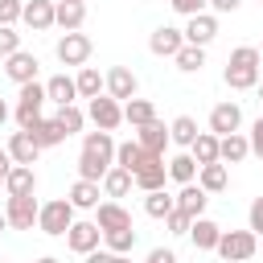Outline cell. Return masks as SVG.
Listing matches in <instances>:
<instances>
[{
  "mask_svg": "<svg viewBox=\"0 0 263 263\" xmlns=\"http://www.w3.org/2000/svg\"><path fill=\"white\" fill-rule=\"evenodd\" d=\"M115 164V140L111 132H86L82 140V152H78V177L82 181H103V173Z\"/></svg>",
  "mask_w": 263,
  "mask_h": 263,
  "instance_id": "obj_1",
  "label": "cell"
},
{
  "mask_svg": "<svg viewBox=\"0 0 263 263\" xmlns=\"http://www.w3.org/2000/svg\"><path fill=\"white\" fill-rule=\"evenodd\" d=\"M259 49L255 45H238L230 58H226V70H222V78H226V86L230 90H251V86H259Z\"/></svg>",
  "mask_w": 263,
  "mask_h": 263,
  "instance_id": "obj_2",
  "label": "cell"
},
{
  "mask_svg": "<svg viewBox=\"0 0 263 263\" xmlns=\"http://www.w3.org/2000/svg\"><path fill=\"white\" fill-rule=\"evenodd\" d=\"M70 222H74V205H70V197H53V201H45V205L37 210V230L49 234V238H66Z\"/></svg>",
  "mask_w": 263,
  "mask_h": 263,
  "instance_id": "obj_3",
  "label": "cell"
},
{
  "mask_svg": "<svg viewBox=\"0 0 263 263\" xmlns=\"http://www.w3.org/2000/svg\"><path fill=\"white\" fill-rule=\"evenodd\" d=\"M255 247H259V234L255 230H222V238H218V255L226 259V263H247L251 255H255Z\"/></svg>",
  "mask_w": 263,
  "mask_h": 263,
  "instance_id": "obj_4",
  "label": "cell"
},
{
  "mask_svg": "<svg viewBox=\"0 0 263 263\" xmlns=\"http://www.w3.org/2000/svg\"><path fill=\"white\" fill-rule=\"evenodd\" d=\"M41 107H45V86L37 78L21 82V95H16V123H21V132H29L41 119Z\"/></svg>",
  "mask_w": 263,
  "mask_h": 263,
  "instance_id": "obj_5",
  "label": "cell"
},
{
  "mask_svg": "<svg viewBox=\"0 0 263 263\" xmlns=\"http://www.w3.org/2000/svg\"><path fill=\"white\" fill-rule=\"evenodd\" d=\"M86 115H90V123H95L99 132H115V127L123 123V103L111 99V95H95V99L86 103Z\"/></svg>",
  "mask_w": 263,
  "mask_h": 263,
  "instance_id": "obj_6",
  "label": "cell"
},
{
  "mask_svg": "<svg viewBox=\"0 0 263 263\" xmlns=\"http://www.w3.org/2000/svg\"><path fill=\"white\" fill-rule=\"evenodd\" d=\"M90 49H95V45H90V37H86V33H78V29H74V33H62V37H58V45H53V53H58V62H62V66H86Z\"/></svg>",
  "mask_w": 263,
  "mask_h": 263,
  "instance_id": "obj_7",
  "label": "cell"
},
{
  "mask_svg": "<svg viewBox=\"0 0 263 263\" xmlns=\"http://www.w3.org/2000/svg\"><path fill=\"white\" fill-rule=\"evenodd\" d=\"M103 90H107L111 99L127 103V99H136V90H140V78H136L127 66H111V70L103 74Z\"/></svg>",
  "mask_w": 263,
  "mask_h": 263,
  "instance_id": "obj_8",
  "label": "cell"
},
{
  "mask_svg": "<svg viewBox=\"0 0 263 263\" xmlns=\"http://www.w3.org/2000/svg\"><path fill=\"white\" fill-rule=\"evenodd\" d=\"M37 197L33 193H25V197H8V205H4V218H8V226L12 230H33L37 226Z\"/></svg>",
  "mask_w": 263,
  "mask_h": 263,
  "instance_id": "obj_9",
  "label": "cell"
},
{
  "mask_svg": "<svg viewBox=\"0 0 263 263\" xmlns=\"http://www.w3.org/2000/svg\"><path fill=\"white\" fill-rule=\"evenodd\" d=\"M99 242H103L99 222H70V230H66V247H70L74 255H90Z\"/></svg>",
  "mask_w": 263,
  "mask_h": 263,
  "instance_id": "obj_10",
  "label": "cell"
},
{
  "mask_svg": "<svg viewBox=\"0 0 263 263\" xmlns=\"http://www.w3.org/2000/svg\"><path fill=\"white\" fill-rule=\"evenodd\" d=\"M164 181H168V168H164V156H148L136 173H132V185L136 189H144V193H152V189H164Z\"/></svg>",
  "mask_w": 263,
  "mask_h": 263,
  "instance_id": "obj_11",
  "label": "cell"
},
{
  "mask_svg": "<svg viewBox=\"0 0 263 263\" xmlns=\"http://www.w3.org/2000/svg\"><path fill=\"white\" fill-rule=\"evenodd\" d=\"M238 127H242V107H238V103L226 99V103H218V107L210 111V132H214V136H230V132H238Z\"/></svg>",
  "mask_w": 263,
  "mask_h": 263,
  "instance_id": "obj_12",
  "label": "cell"
},
{
  "mask_svg": "<svg viewBox=\"0 0 263 263\" xmlns=\"http://www.w3.org/2000/svg\"><path fill=\"white\" fill-rule=\"evenodd\" d=\"M181 33H185L189 45H210V41L218 37V16H214V12H197V16H189V25H185Z\"/></svg>",
  "mask_w": 263,
  "mask_h": 263,
  "instance_id": "obj_13",
  "label": "cell"
},
{
  "mask_svg": "<svg viewBox=\"0 0 263 263\" xmlns=\"http://www.w3.org/2000/svg\"><path fill=\"white\" fill-rule=\"evenodd\" d=\"M181 45H185V33H181L177 25H160V29H152V37H148V49H152L156 58H173Z\"/></svg>",
  "mask_w": 263,
  "mask_h": 263,
  "instance_id": "obj_14",
  "label": "cell"
},
{
  "mask_svg": "<svg viewBox=\"0 0 263 263\" xmlns=\"http://www.w3.org/2000/svg\"><path fill=\"white\" fill-rule=\"evenodd\" d=\"M37 66H41V62H37L29 49H16V53L4 58V74H8L16 86H21V82H33V78H37Z\"/></svg>",
  "mask_w": 263,
  "mask_h": 263,
  "instance_id": "obj_15",
  "label": "cell"
},
{
  "mask_svg": "<svg viewBox=\"0 0 263 263\" xmlns=\"http://www.w3.org/2000/svg\"><path fill=\"white\" fill-rule=\"evenodd\" d=\"M82 21H86V0H53V25L74 33L82 29Z\"/></svg>",
  "mask_w": 263,
  "mask_h": 263,
  "instance_id": "obj_16",
  "label": "cell"
},
{
  "mask_svg": "<svg viewBox=\"0 0 263 263\" xmlns=\"http://www.w3.org/2000/svg\"><path fill=\"white\" fill-rule=\"evenodd\" d=\"M136 140H140V148H144V152H152V156H164L168 127H164L160 119H148V123H140V127H136Z\"/></svg>",
  "mask_w": 263,
  "mask_h": 263,
  "instance_id": "obj_17",
  "label": "cell"
},
{
  "mask_svg": "<svg viewBox=\"0 0 263 263\" xmlns=\"http://www.w3.org/2000/svg\"><path fill=\"white\" fill-rule=\"evenodd\" d=\"M21 21H25L33 33H45V29H53V0H25V8H21Z\"/></svg>",
  "mask_w": 263,
  "mask_h": 263,
  "instance_id": "obj_18",
  "label": "cell"
},
{
  "mask_svg": "<svg viewBox=\"0 0 263 263\" xmlns=\"http://www.w3.org/2000/svg\"><path fill=\"white\" fill-rule=\"evenodd\" d=\"M8 156H12V164H37L41 144H37L29 132H12V136H8Z\"/></svg>",
  "mask_w": 263,
  "mask_h": 263,
  "instance_id": "obj_19",
  "label": "cell"
},
{
  "mask_svg": "<svg viewBox=\"0 0 263 263\" xmlns=\"http://www.w3.org/2000/svg\"><path fill=\"white\" fill-rule=\"evenodd\" d=\"M33 189H37L33 164H12L8 177H4V193H8V197H25V193H33Z\"/></svg>",
  "mask_w": 263,
  "mask_h": 263,
  "instance_id": "obj_20",
  "label": "cell"
},
{
  "mask_svg": "<svg viewBox=\"0 0 263 263\" xmlns=\"http://www.w3.org/2000/svg\"><path fill=\"white\" fill-rule=\"evenodd\" d=\"M189 238H193V247H197V251H214V247H218V238H222V226H218L214 218H205V214H201V218H193V222H189Z\"/></svg>",
  "mask_w": 263,
  "mask_h": 263,
  "instance_id": "obj_21",
  "label": "cell"
},
{
  "mask_svg": "<svg viewBox=\"0 0 263 263\" xmlns=\"http://www.w3.org/2000/svg\"><path fill=\"white\" fill-rule=\"evenodd\" d=\"M247 156H251V144H247L242 132L218 136V160H222V164H238V160H247Z\"/></svg>",
  "mask_w": 263,
  "mask_h": 263,
  "instance_id": "obj_22",
  "label": "cell"
},
{
  "mask_svg": "<svg viewBox=\"0 0 263 263\" xmlns=\"http://www.w3.org/2000/svg\"><path fill=\"white\" fill-rule=\"evenodd\" d=\"M173 201H177V210H181V214H189V218H201V214H205V201H210V193H205L201 185H193V181H189V185H181V193H177Z\"/></svg>",
  "mask_w": 263,
  "mask_h": 263,
  "instance_id": "obj_23",
  "label": "cell"
},
{
  "mask_svg": "<svg viewBox=\"0 0 263 263\" xmlns=\"http://www.w3.org/2000/svg\"><path fill=\"white\" fill-rule=\"evenodd\" d=\"M66 197H70V205H74V210H95V205H99V197H103V185H99V181H82V177H78V181L70 185V193H66Z\"/></svg>",
  "mask_w": 263,
  "mask_h": 263,
  "instance_id": "obj_24",
  "label": "cell"
},
{
  "mask_svg": "<svg viewBox=\"0 0 263 263\" xmlns=\"http://www.w3.org/2000/svg\"><path fill=\"white\" fill-rule=\"evenodd\" d=\"M95 222H99V230H119V226H132V214L119 201H99L95 205Z\"/></svg>",
  "mask_w": 263,
  "mask_h": 263,
  "instance_id": "obj_25",
  "label": "cell"
},
{
  "mask_svg": "<svg viewBox=\"0 0 263 263\" xmlns=\"http://www.w3.org/2000/svg\"><path fill=\"white\" fill-rule=\"evenodd\" d=\"M197 185H201L205 193H222V189L230 185V173H226V164H222V160H214V164H201V168H197Z\"/></svg>",
  "mask_w": 263,
  "mask_h": 263,
  "instance_id": "obj_26",
  "label": "cell"
},
{
  "mask_svg": "<svg viewBox=\"0 0 263 263\" xmlns=\"http://www.w3.org/2000/svg\"><path fill=\"white\" fill-rule=\"evenodd\" d=\"M99 185H103V197H127V193H132V173L119 168V164H111Z\"/></svg>",
  "mask_w": 263,
  "mask_h": 263,
  "instance_id": "obj_27",
  "label": "cell"
},
{
  "mask_svg": "<svg viewBox=\"0 0 263 263\" xmlns=\"http://www.w3.org/2000/svg\"><path fill=\"white\" fill-rule=\"evenodd\" d=\"M45 99H49V103H58V107L74 103V99H78V86H74V78H66V74H53V78L45 82Z\"/></svg>",
  "mask_w": 263,
  "mask_h": 263,
  "instance_id": "obj_28",
  "label": "cell"
},
{
  "mask_svg": "<svg viewBox=\"0 0 263 263\" xmlns=\"http://www.w3.org/2000/svg\"><path fill=\"white\" fill-rule=\"evenodd\" d=\"M29 136H33V140H37V144H41V152H45V148H53V144H62V140H66V132H62V123H58V119H45V115H41V119H37V123H33V127H29Z\"/></svg>",
  "mask_w": 263,
  "mask_h": 263,
  "instance_id": "obj_29",
  "label": "cell"
},
{
  "mask_svg": "<svg viewBox=\"0 0 263 263\" xmlns=\"http://www.w3.org/2000/svg\"><path fill=\"white\" fill-rule=\"evenodd\" d=\"M148 156H152V152H144V148H140V140H123V144H115V164H119V168H127V173H136Z\"/></svg>",
  "mask_w": 263,
  "mask_h": 263,
  "instance_id": "obj_30",
  "label": "cell"
},
{
  "mask_svg": "<svg viewBox=\"0 0 263 263\" xmlns=\"http://www.w3.org/2000/svg\"><path fill=\"white\" fill-rule=\"evenodd\" d=\"M173 62H177L181 74H197V70L205 66V45H189V41H185V45L173 53Z\"/></svg>",
  "mask_w": 263,
  "mask_h": 263,
  "instance_id": "obj_31",
  "label": "cell"
},
{
  "mask_svg": "<svg viewBox=\"0 0 263 263\" xmlns=\"http://www.w3.org/2000/svg\"><path fill=\"white\" fill-rule=\"evenodd\" d=\"M189 156L197 160V168H201V164H214V160H218V136H214V132H197V140L189 144Z\"/></svg>",
  "mask_w": 263,
  "mask_h": 263,
  "instance_id": "obj_32",
  "label": "cell"
},
{
  "mask_svg": "<svg viewBox=\"0 0 263 263\" xmlns=\"http://www.w3.org/2000/svg\"><path fill=\"white\" fill-rule=\"evenodd\" d=\"M193 140H197V119H193V115H177V119L168 123V144L189 148Z\"/></svg>",
  "mask_w": 263,
  "mask_h": 263,
  "instance_id": "obj_33",
  "label": "cell"
},
{
  "mask_svg": "<svg viewBox=\"0 0 263 263\" xmlns=\"http://www.w3.org/2000/svg\"><path fill=\"white\" fill-rule=\"evenodd\" d=\"M74 86H78V99H95V95H103V74L95 66H78Z\"/></svg>",
  "mask_w": 263,
  "mask_h": 263,
  "instance_id": "obj_34",
  "label": "cell"
},
{
  "mask_svg": "<svg viewBox=\"0 0 263 263\" xmlns=\"http://www.w3.org/2000/svg\"><path fill=\"white\" fill-rule=\"evenodd\" d=\"M164 168H168V177H173L177 185H189V181L197 177V160H193L189 152H177V156H173V160H168Z\"/></svg>",
  "mask_w": 263,
  "mask_h": 263,
  "instance_id": "obj_35",
  "label": "cell"
},
{
  "mask_svg": "<svg viewBox=\"0 0 263 263\" xmlns=\"http://www.w3.org/2000/svg\"><path fill=\"white\" fill-rule=\"evenodd\" d=\"M103 242H107V251H115V255H132V247H136V226L103 230Z\"/></svg>",
  "mask_w": 263,
  "mask_h": 263,
  "instance_id": "obj_36",
  "label": "cell"
},
{
  "mask_svg": "<svg viewBox=\"0 0 263 263\" xmlns=\"http://www.w3.org/2000/svg\"><path fill=\"white\" fill-rule=\"evenodd\" d=\"M148 119H156V107H152L148 99H127V103H123V123L140 127V123H148Z\"/></svg>",
  "mask_w": 263,
  "mask_h": 263,
  "instance_id": "obj_37",
  "label": "cell"
},
{
  "mask_svg": "<svg viewBox=\"0 0 263 263\" xmlns=\"http://www.w3.org/2000/svg\"><path fill=\"white\" fill-rule=\"evenodd\" d=\"M177 210V201L164 193V189H152V193H144V214L148 218H168Z\"/></svg>",
  "mask_w": 263,
  "mask_h": 263,
  "instance_id": "obj_38",
  "label": "cell"
},
{
  "mask_svg": "<svg viewBox=\"0 0 263 263\" xmlns=\"http://www.w3.org/2000/svg\"><path fill=\"white\" fill-rule=\"evenodd\" d=\"M58 123H62V132L66 136H74V132H82V123H86V115L74 107V103H66V107H58V115H53Z\"/></svg>",
  "mask_w": 263,
  "mask_h": 263,
  "instance_id": "obj_39",
  "label": "cell"
},
{
  "mask_svg": "<svg viewBox=\"0 0 263 263\" xmlns=\"http://www.w3.org/2000/svg\"><path fill=\"white\" fill-rule=\"evenodd\" d=\"M21 49V33L12 29V25H0V58H8V53H16Z\"/></svg>",
  "mask_w": 263,
  "mask_h": 263,
  "instance_id": "obj_40",
  "label": "cell"
},
{
  "mask_svg": "<svg viewBox=\"0 0 263 263\" xmlns=\"http://www.w3.org/2000/svg\"><path fill=\"white\" fill-rule=\"evenodd\" d=\"M189 214H181V210H173L168 218H164V226H168V234H189Z\"/></svg>",
  "mask_w": 263,
  "mask_h": 263,
  "instance_id": "obj_41",
  "label": "cell"
},
{
  "mask_svg": "<svg viewBox=\"0 0 263 263\" xmlns=\"http://www.w3.org/2000/svg\"><path fill=\"white\" fill-rule=\"evenodd\" d=\"M21 0H0V25H16L21 21Z\"/></svg>",
  "mask_w": 263,
  "mask_h": 263,
  "instance_id": "obj_42",
  "label": "cell"
},
{
  "mask_svg": "<svg viewBox=\"0 0 263 263\" xmlns=\"http://www.w3.org/2000/svg\"><path fill=\"white\" fill-rule=\"evenodd\" d=\"M168 4H173V12H181V16H197V12L210 8L205 0H168Z\"/></svg>",
  "mask_w": 263,
  "mask_h": 263,
  "instance_id": "obj_43",
  "label": "cell"
},
{
  "mask_svg": "<svg viewBox=\"0 0 263 263\" xmlns=\"http://www.w3.org/2000/svg\"><path fill=\"white\" fill-rule=\"evenodd\" d=\"M247 144H251V156H259V160H263V115L251 123V136H247Z\"/></svg>",
  "mask_w": 263,
  "mask_h": 263,
  "instance_id": "obj_44",
  "label": "cell"
},
{
  "mask_svg": "<svg viewBox=\"0 0 263 263\" xmlns=\"http://www.w3.org/2000/svg\"><path fill=\"white\" fill-rule=\"evenodd\" d=\"M86 263H132V259H127V255H115V251H99V247H95V251L86 255Z\"/></svg>",
  "mask_w": 263,
  "mask_h": 263,
  "instance_id": "obj_45",
  "label": "cell"
},
{
  "mask_svg": "<svg viewBox=\"0 0 263 263\" xmlns=\"http://www.w3.org/2000/svg\"><path fill=\"white\" fill-rule=\"evenodd\" d=\"M247 218H251V226H247V230L263 234V197H255V201H251V214H247Z\"/></svg>",
  "mask_w": 263,
  "mask_h": 263,
  "instance_id": "obj_46",
  "label": "cell"
},
{
  "mask_svg": "<svg viewBox=\"0 0 263 263\" xmlns=\"http://www.w3.org/2000/svg\"><path fill=\"white\" fill-rule=\"evenodd\" d=\"M144 263H177V251L173 247H156V251H148Z\"/></svg>",
  "mask_w": 263,
  "mask_h": 263,
  "instance_id": "obj_47",
  "label": "cell"
},
{
  "mask_svg": "<svg viewBox=\"0 0 263 263\" xmlns=\"http://www.w3.org/2000/svg\"><path fill=\"white\" fill-rule=\"evenodd\" d=\"M205 4H210L214 12H234V8L242 4V0H205Z\"/></svg>",
  "mask_w": 263,
  "mask_h": 263,
  "instance_id": "obj_48",
  "label": "cell"
},
{
  "mask_svg": "<svg viewBox=\"0 0 263 263\" xmlns=\"http://www.w3.org/2000/svg\"><path fill=\"white\" fill-rule=\"evenodd\" d=\"M8 168H12V156H8V148H0V185H4V177H8Z\"/></svg>",
  "mask_w": 263,
  "mask_h": 263,
  "instance_id": "obj_49",
  "label": "cell"
},
{
  "mask_svg": "<svg viewBox=\"0 0 263 263\" xmlns=\"http://www.w3.org/2000/svg\"><path fill=\"white\" fill-rule=\"evenodd\" d=\"M4 119H8V107H4V99H0V123H4Z\"/></svg>",
  "mask_w": 263,
  "mask_h": 263,
  "instance_id": "obj_50",
  "label": "cell"
},
{
  "mask_svg": "<svg viewBox=\"0 0 263 263\" xmlns=\"http://www.w3.org/2000/svg\"><path fill=\"white\" fill-rule=\"evenodd\" d=\"M37 263H62V259H53V255H41V259H37Z\"/></svg>",
  "mask_w": 263,
  "mask_h": 263,
  "instance_id": "obj_51",
  "label": "cell"
},
{
  "mask_svg": "<svg viewBox=\"0 0 263 263\" xmlns=\"http://www.w3.org/2000/svg\"><path fill=\"white\" fill-rule=\"evenodd\" d=\"M4 230H8V218H4V214H0V234H4Z\"/></svg>",
  "mask_w": 263,
  "mask_h": 263,
  "instance_id": "obj_52",
  "label": "cell"
},
{
  "mask_svg": "<svg viewBox=\"0 0 263 263\" xmlns=\"http://www.w3.org/2000/svg\"><path fill=\"white\" fill-rule=\"evenodd\" d=\"M259 103H263V82H259Z\"/></svg>",
  "mask_w": 263,
  "mask_h": 263,
  "instance_id": "obj_53",
  "label": "cell"
},
{
  "mask_svg": "<svg viewBox=\"0 0 263 263\" xmlns=\"http://www.w3.org/2000/svg\"><path fill=\"white\" fill-rule=\"evenodd\" d=\"M259 58H263V45H259Z\"/></svg>",
  "mask_w": 263,
  "mask_h": 263,
  "instance_id": "obj_54",
  "label": "cell"
},
{
  "mask_svg": "<svg viewBox=\"0 0 263 263\" xmlns=\"http://www.w3.org/2000/svg\"><path fill=\"white\" fill-rule=\"evenodd\" d=\"M259 4H263V0H259Z\"/></svg>",
  "mask_w": 263,
  "mask_h": 263,
  "instance_id": "obj_55",
  "label": "cell"
}]
</instances>
